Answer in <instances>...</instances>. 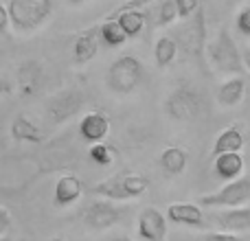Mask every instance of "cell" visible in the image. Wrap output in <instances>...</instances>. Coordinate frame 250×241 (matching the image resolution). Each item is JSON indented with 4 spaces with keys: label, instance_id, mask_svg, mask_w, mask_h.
Wrapping results in <instances>:
<instances>
[{
    "label": "cell",
    "instance_id": "1",
    "mask_svg": "<svg viewBox=\"0 0 250 241\" xmlns=\"http://www.w3.org/2000/svg\"><path fill=\"white\" fill-rule=\"evenodd\" d=\"M204 57H207L208 66L213 70H217L222 75H229V77H235V75L246 77L248 73L246 60H244L233 35L226 29H220L211 42L204 44Z\"/></svg>",
    "mask_w": 250,
    "mask_h": 241
},
{
    "label": "cell",
    "instance_id": "2",
    "mask_svg": "<svg viewBox=\"0 0 250 241\" xmlns=\"http://www.w3.org/2000/svg\"><path fill=\"white\" fill-rule=\"evenodd\" d=\"M147 189H149V180L145 176L132 171H119L105 180L97 182L92 186V193L104 200H110V202H129V200L145 195Z\"/></svg>",
    "mask_w": 250,
    "mask_h": 241
},
{
    "label": "cell",
    "instance_id": "3",
    "mask_svg": "<svg viewBox=\"0 0 250 241\" xmlns=\"http://www.w3.org/2000/svg\"><path fill=\"white\" fill-rule=\"evenodd\" d=\"M53 0H9L7 16L16 33H33L48 20Z\"/></svg>",
    "mask_w": 250,
    "mask_h": 241
},
{
    "label": "cell",
    "instance_id": "4",
    "mask_svg": "<svg viewBox=\"0 0 250 241\" xmlns=\"http://www.w3.org/2000/svg\"><path fill=\"white\" fill-rule=\"evenodd\" d=\"M178 44V51H185L189 57L204 61V44H207V11H204V2L185 18L180 26L173 31L171 35Z\"/></svg>",
    "mask_w": 250,
    "mask_h": 241
},
{
    "label": "cell",
    "instance_id": "5",
    "mask_svg": "<svg viewBox=\"0 0 250 241\" xmlns=\"http://www.w3.org/2000/svg\"><path fill=\"white\" fill-rule=\"evenodd\" d=\"M143 79V64L134 55H121L105 73V88L114 95H132Z\"/></svg>",
    "mask_w": 250,
    "mask_h": 241
},
{
    "label": "cell",
    "instance_id": "6",
    "mask_svg": "<svg viewBox=\"0 0 250 241\" xmlns=\"http://www.w3.org/2000/svg\"><path fill=\"white\" fill-rule=\"evenodd\" d=\"M204 108V99L195 88H191L189 83L173 88L169 92V97L165 99V114L176 123H193L195 119H200Z\"/></svg>",
    "mask_w": 250,
    "mask_h": 241
},
{
    "label": "cell",
    "instance_id": "7",
    "mask_svg": "<svg viewBox=\"0 0 250 241\" xmlns=\"http://www.w3.org/2000/svg\"><path fill=\"white\" fill-rule=\"evenodd\" d=\"M83 108V92L79 88H64L53 92L44 101V117L51 125H64Z\"/></svg>",
    "mask_w": 250,
    "mask_h": 241
},
{
    "label": "cell",
    "instance_id": "8",
    "mask_svg": "<svg viewBox=\"0 0 250 241\" xmlns=\"http://www.w3.org/2000/svg\"><path fill=\"white\" fill-rule=\"evenodd\" d=\"M250 202V178L239 176L235 180L226 182L222 189L213 191L208 195H202L198 204L202 208H239L248 206Z\"/></svg>",
    "mask_w": 250,
    "mask_h": 241
},
{
    "label": "cell",
    "instance_id": "9",
    "mask_svg": "<svg viewBox=\"0 0 250 241\" xmlns=\"http://www.w3.org/2000/svg\"><path fill=\"white\" fill-rule=\"evenodd\" d=\"M123 217V208L117 206V202L110 200H95L86 206L83 211V226L92 233H101V230H110L117 226Z\"/></svg>",
    "mask_w": 250,
    "mask_h": 241
},
{
    "label": "cell",
    "instance_id": "10",
    "mask_svg": "<svg viewBox=\"0 0 250 241\" xmlns=\"http://www.w3.org/2000/svg\"><path fill=\"white\" fill-rule=\"evenodd\" d=\"M169 221L165 220V215L154 206H145L141 208L136 217V230L138 237L143 241H167L169 233Z\"/></svg>",
    "mask_w": 250,
    "mask_h": 241
},
{
    "label": "cell",
    "instance_id": "11",
    "mask_svg": "<svg viewBox=\"0 0 250 241\" xmlns=\"http://www.w3.org/2000/svg\"><path fill=\"white\" fill-rule=\"evenodd\" d=\"M44 79V66L35 60H26L22 61L16 68V86H18V95L22 99H33L40 92Z\"/></svg>",
    "mask_w": 250,
    "mask_h": 241
},
{
    "label": "cell",
    "instance_id": "12",
    "mask_svg": "<svg viewBox=\"0 0 250 241\" xmlns=\"http://www.w3.org/2000/svg\"><path fill=\"white\" fill-rule=\"evenodd\" d=\"M165 220L178 226H187V228H204L207 224V215L204 208L195 202H173L167 206V215Z\"/></svg>",
    "mask_w": 250,
    "mask_h": 241
},
{
    "label": "cell",
    "instance_id": "13",
    "mask_svg": "<svg viewBox=\"0 0 250 241\" xmlns=\"http://www.w3.org/2000/svg\"><path fill=\"white\" fill-rule=\"evenodd\" d=\"M213 224H217V230L222 233H233V235H246L250 230V208H226V211L211 213Z\"/></svg>",
    "mask_w": 250,
    "mask_h": 241
},
{
    "label": "cell",
    "instance_id": "14",
    "mask_svg": "<svg viewBox=\"0 0 250 241\" xmlns=\"http://www.w3.org/2000/svg\"><path fill=\"white\" fill-rule=\"evenodd\" d=\"M83 195V184L77 176L73 173H64V176L57 178L55 182V191H53V206L64 211V208L73 206L82 200Z\"/></svg>",
    "mask_w": 250,
    "mask_h": 241
},
{
    "label": "cell",
    "instance_id": "15",
    "mask_svg": "<svg viewBox=\"0 0 250 241\" xmlns=\"http://www.w3.org/2000/svg\"><path fill=\"white\" fill-rule=\"evenodd\" d=\"M77 132L82 136V141L90 142V145L104 142L110 134V119L104 112H88L86 117L79 120Z\"/></svg>",
    "mask_w": 250,
    "mask_h": 241
},
{
    "label": "cell",
    "instance_id": "16",
    "mask_svg": "<svg viewBox=\"0 0 250 241\" xmlns=\"http://www.w3.org/2000/svg\"><path fill=\"white\" fill-rule=\"evenodd\" d=\"M9 136L16 142H31V145H40L44 141V132L33 123L26 114H16L9 125Z\"/></svg>",
    "mask_w": 250,
    "mask_h": 241
},
{
    "label": "cell",
    "instance_id": "17",
    "mask_svg": "<svg viewBox=\"0 0 250 241\" xmlns=\"http://www.w3.org/2000/svg\"><path fill=\"white\" fill-rule=\"evenodd\" d=\"M99 33L97 29H86L75 38L73 44V61L75 64H88L99 53Z\"/></svg>",
    "mask_w": 250,
    "mask_h": 241
},
{
    "label": "cell",
    "instance_id": "18",
    "mask_svg": "<svg viewBox=\"0 0 250 241\" xmlns=\"http://www.w3.org/2000/svg\"><path fill=\"white\" fill-rule=\"evenodd\" d=\"M244 167H246V162H244L242 151H237V154L213 156V171H215L217 178H222V180H226V182L244 176Z\"/></svg>",
    "mask_w": 250,
    "mask_h": 241
},
{
    "label": "cell",
    "instance_id": "19",
    "mask_svg": "<svg viewBox=\"0 0 250 241\" xmlns=\"http://www.w3.org/2000/svg\"><path fill=\"white\" fill-rule=\"evenodd\" d=\"M246 95V77H229L220 88H217V103L220 108H237Z\"/></svg>",
    "mask_w": 250,
    "mask_h": 241
},
{
    "label": "cell",
    "instance_id": "20",
    "mask_svg": "<svg viewBox=\"0 0 250 241\" xmlns=\"http://www.w3.org/2000/svg\"><path fill=\"white\" fill-rule=\"evenodd\" d=\"M105 18H114L119 22V26L123 29V33L127 35V40L132 38H138L145 29V22H147V16L143 9H123V11H112L108 13Z\"/></svg>",
    "mask_w": 250,
    "mask_h": 241
},
{
    "label": "cell",
    "instance_id": "21",
    "mask_svg": "<svg viewBox=\"0 0 250 241\" xmlns=\"http://www.w3.org/2000/svg\"><path fill=\"white\" fill-rule=\"evenodd\" d=\"M244 149V134L237 125H230V127L222 129L215 138V145H213V156L220 154H237Z\"/></svg>",
    "mask_w": 250,
    "mask_h": 241
},
{
    "label": "cell",
    "instance_id": "22",
    "mask_svg": "<svg viewBox=\"0 0 250 241\" xmlns=\"http://www.w3.org/2000/svg\"><path fill=\"white\" fill-rule=\"evenodd\" d=\"M160 167H163L165 173L169 176H180L182 171L189 164V154L182 147H167V149L160 151Z\"/></svg>",
    "mask_w": 250,
    "mask_h": 241
},
{
    "label": "cell",
    "instance_id": "23",
    "mask_svg": "<svg viewBox=\"0 0 250 241\" xmlns=\"http://www.w3.org/2000/svg\"><path fill=\"white\" fill-rule=\"evenodd\" d=\"M178 57V44L171 35H160L154 44V60L158 68H167Z\"/></svg>",
    "mask_w": 250,
    "mask_h": 241
},
{
    "label": "cell",
    "instance_id": "24",
    "mask_svg": "<svg viewBox=\"0 0 250 241\" xmlns=\"http://www.w3.org/2000/svg\"><path fill=\"white\" fill-rule=\"evenodd\" d=\"M97 33H99V42H105L110 48L123 46V44L127 42V35L123 33V29L119 26V22L114 20V18H104V22L99 24Z\"/></svg>",
    "mask_w": 250,
    "mask_h": 241
},
{
    "label": "cell",
    "instance_id": "25",
    "mask_svg": "<svg viewBox=\"0 0 250 241\" xmlns=\"http://www.w3.org/2000/svg\"><path fill=\"white\" fill-rule=\"evenodd\" d=\"M88 156H90V160L95 164H99V167H108V164L114 162V149L105 141L90 145V151H88Z\"/></svg>",
    "mask_w": 250,
    "mask_h": 241
},
{
    "label": "cell",
    "instance_id": "26",
    "mask_svg": "<svg viewBox=\"0 0 250 241\" xmlns=\"http://www.w3.org/2000/svg\"><path fill=\"white\" fill-rule=\"evenodd\" d=\"M176 20H178V13H176V4H173V0H160L156 26H169Z\"/></svg>",
    "mask_w": 250,
    "mask_h": 241
},
{
    "label": "cell",
    "instance_id": "27",
    "mask_svg": "<svg viewBox=\"0 0 250 241\" xmlns=\"http://www.w3.org/2000/svg\"><path fill=\"white\" fill-rule=\"evenodd\" d=\"M193 241H246V239H244V235L222 233V230H208V233H200Z\"/></svg>",
    "mask_w": 250,
    "mask_h": 241
},
{
    "label": "cell",
    "instance_id": "28",
    "mask_svg": "<svg viewBox=\"0 0 250 241\" xmlns=\"http://www.w3.org/2000/svg\"><path fill=\"white\" fill-rule=\"evenodd\" d=\"M173 4H176V13L180 20H185V18H189L191 13L195 11V9L202 4V0H173Z\"/></svg>",
    "mask_w": 250,
    "mask_h": 241
},
{
    "label": "cell",
    "instance_id": "29",
    "mask_svg": "<svg viewBox=\"0 0 250 241\" xmlns=\"http://www.w3.org/2000/svg\"><path fill=\"white\" fill-rule=\"evenodd\" d=\"M235 29L239 31L242 35H250V7L248 4H244L242 11L237 13V20H235Z\"/></svg>",
    "mask_w": 250,
    "mask_h": 241
},
{
    "label": "cell",
    "instance_id": "30",
    "mask_svg": "<svg viewBox=\"0 0 250 241\" xmlns=\"http://www.w3.org/2000/svg\"><path fill=\"white\" fill-rule=\"evenodd\" d=\"M13 220H11V213H9V208L0 206V237L2 235H9V228H11Z\"/></svg>",
    "mask_w": 250,
    "mask_h": 241
},
{
    "label": "cell",
    "instance_id": "31",
    "mask_svg": "<svg viewBox=\"0 0 250 241\" xmlns=\"http://www.w3.org/2000/svg\"><path fill=\"white\" fill-rule=\"evenodd\" d=\"M149 2H154V0H127V2H123L121 7H117L114 11H123V9H143Z\"/></svg>",
    "mask_w": 250,
    "mask_h": 241
},
{
    "label": "cell",
    "instance_id": "32",
    "mask_svg": "<svg viewBox=\"0 0 250 241\" xmlns=\"http://www.w3.org/2000/svg\"><path fill=\"white\" fill-rule=\"evenodd\" d=\"M9 26V16H7V7L0 2V33H4Z\"/></svg>",
    "mask_w": 250,
    "mask_h": 241
},
{
    "label": "cell",
    "instance_id": "33",
    "mask_svg": "<svg viewBox=\"0 0 250 241\" xmlns=\"http://www.w3.org/2000/svg\"><path fill=\"white\" fill-rule=\"evenodd\" d=\"M13 90V86L7 81V79H0V97H4V95H9V92Z\"/></svg>",
    "mask_w": 250,
    "mask_h": 241
},
{
    "label": "cell",
    "instance_id": "34",
    "mask_svg": "<svg viewBox=\"0 0 250 241\" xmlns=\"http://www.w3.org/2000/svg\"><path fill=\"white\" fill-rule=\"evenodd\" d=\"M110 241H132V239H129V237H123V235H119V237H112Z\"/></svg>",
    "mask_w": 250,
    "mask_h": 241
},
{
    "label": "cell",
    "instance_id": "35",
    "mask_svg": "<svg viewBox=\"0 0 250 241\" xmlns=\"http://www.w3.org/2000/svg\"><path fill=\"white\" fill-rule=\"evenodd\" d=\"M66 2H70V4H83L86 0H66Z\"/></svg>",
    "mask_w": 250,
    "mask_h": 241
},
{
    "label": "cell",
    "instance_id": "36",
    "mask_svg": "<svg viewBox=\"0 0 250 241\" xmlns=\"http://www.w3.org/2000/svg\"><path fill=\"white\" fill-rule=\"evenodd\" d=\"M0 241H11V237H9V235H2V237H0Z\"/></svg>",
    "mask_w": 250,
    "mask_h": 241
}]
</instances>
